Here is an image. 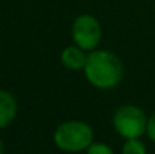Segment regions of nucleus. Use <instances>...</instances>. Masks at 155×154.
<instances>
[{"mask_svg":"<svg viewBox=\"0 0 155 154\" xmlns=\"http://www.w3.org/2000/svg\"><path fill=\"white\" fill-rule=\"evenodd\" d=\"M83 71L92 86L107 91L120 83L124 77V63L114 53L100 49L87 54Z\"/></svg>","mask_w":155,"mask_h":154,"instance_id":"f257e3e1","label":"nucleus"},{"mask_svg":"<svg viewBox=\"0 0 155 154\" xmlns=\"http://www.w3.org/2000/svg\"><path fill=\"white\" fill-rule=\"evenodd\" d=\"M94 141V132L83 121H66L54 132V144L66 153H78L87 150Z\"/></svg>","mask_w":155,"mask_h":154,"instance_id":"f03ea898","label":"nucleus"},{"mask_svg":"<svg viewBox=\"0 0 155 154\" xmlns=\"http://www.w3.org/2000/svg\"><path fill=\"white\" fill-rule=\"evenodd\" d=\"M114 130L125 139H139L148 128L146 113L133 104L119 107L113 116Z\"/></svg>","mask_w":155,"mask_h":154,"instance_id":"7ed1b4c3","label":"nucleus"},{"mask_svg":"<svg viewBox=\"0 0 155 154\" xmlns=\"http://www.w3.org/2000/svg\"><path fill=\"white\" fill-rule=\"evenodd\" d=\"M71 36L75 46L86 51L97 50L103 39V29L97 17L91 14L78 15L71 27Z\"/></svg>","mask_w":155,"mask_h":154,"instance_id":"20e7f679","label":"nucleus"},{"mask_svg":"<svg viewBox=\"0 0 155 154\" xmlns=\"http://www.w3.org/2000/svg\"><path fill=\"white\" fill-rule=\"evenodd\" d=\"M86 60H87L86 50H83L78 46H68L60 53V62L63 63V67L72 71L83 70L86 65Z\"/></svg>","mask_w":155,"mask_h":154,"instance_id":"39448f33","label":"nucleus"},{"mask_svg":"<svg viewBox=\"0 0 155 154\" xmlns=\"http://www.w3.org/2000/svg\"><path fill=\"white\" fill-rule=\"evenodd\" d=\"M17 115V100L5 89H0V128L8 127Z\"/></svg>","mask_w":155,"mask_h":154,"instance_id":"423d86ee","label":"nucleus"},{"mask_svg":"<svg viewBox=\"0 0 155 154\" xmlns=\"http://www.w3.org/2000/svg\"><path fill=\"white\" fill-rule=\"evenodd\" d=\"M122 154H146V147L139 139H127L122 147Z\"/></svg>","mask_w":155,"mask_h":154,"instance_id":"0eeeda50","label":"nucleus"},{"mask_svg":"<svg viewBox=\"0 0 155 154\" xmlns=\"http://www.w3.org/2000/svg\"><path fill=\"white\" fill-rule=\"evenodd\" d=\"M87 154H113L111 148L105 144L97 142V144H91V147L87 148Z\"/></svg>","mask_w":155,"mask_h":154,"instance_id":"6e6552de","label":"nucleus"},{"mask_svg":"<svg viewBox=\"0 0 155 154\" xmlns=\"http://www.w3.org/2000/svg\"><path fill=\"white\" fill-rule=\"evenodd\" d=\"M146 133H148L149 139L155 142V112L149 116V119H148V128H146Z\"/></svg>","mask_w":155,"mask_h":154,"instance_id":"1a4fd4ad","label":"nucleus"},{"mask_svg":"<svg viewBox=\"0 0 155 154\" xmlns=\"http://www.w3.org/2000/svg\"><path fill=\"white\" fill-rule=\"evenodd\" d=\"M5 153V145H3V141H2V138H0V154Z\"/></svg>","mask_w":155,"mask_h":154,"instance_id":"9d476101","label":"nucleus"}]
</instances>
